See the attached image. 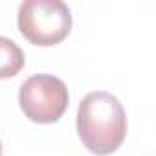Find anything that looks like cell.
Returning <instances> with one entry per match:
<instances>
[{
  "label": "cell",
  "mask_w": 156,
  "mask_h": 156,
  "mask_svg": "<svg viewBox=\"0 0 156 156\" xmlns=\"http://www.w3.org/2000/svg\"><path fill=\"white\" fill-rule=\"evenodd\" d=\"M0 154H2V143H0Z\"/></svg>",
  "instance_id": "obj_5"
},
{
  "label": "cell",
  "mask_w": 156,
  "mask_h": 156,
  "mask_svg": "<svg viewBox=\"0 0 156 156\" xmlns=\"http://www.w3.org/2000/svg\"><path fill=\"white\" fill-rule=\"evenodd\" d=\"M24 62L26 57L20 46L15 41L0 35V79L17 75L24 68Z\"/></svg>",
  "instance_id": "obj_4"
},
{
  "label": "cell",
  "mask_w": 156,
  "mask_h": 156,
  "mask_svg": "<svg viewBox=\"0 0 156 156\" xmlns=\"http://www.w3.org/2000/svg\"><path fill=\"white\" fill-rule=\"evenodd\" d=\"M20 33L37 46H53L68 37L72 11L61 0H26L17 15Z\"/></svg>",
  "instance_id": "obj_2"
},
{
  "label": "cell",
  "mask_w": 156,
  "mask_h": 156,
  "mask_svg": "<svg viewBox=\"0 0 156 156\" xmlns=\"http://www.w3.org/2000/svg\"><path fill=\"white\" fill-rule=\"evenodd\" d=\"M68 88L55 75L37 73L24 81L19 103L28 119L35 123H55L68 107Z\"/></svg>",
  "instance_id": "obj_3"
},
{
  "label": "cell",
  "mask_w": 156,
  "mask_h": 156,
  "mask_svg": "<svg viewBox=\"0 0 156 156\" xmlns=\"http://www.w3.org/2000/svg\"><path fill=\"white\" fill-rule=\"evenodd\" d=\"M77 132L83 145L99 156L118 151L127 136V116L123 105L110 92H90L77 110Z\"/></svg>",
  "instance_id": "obj_1"
}]
</instances>
